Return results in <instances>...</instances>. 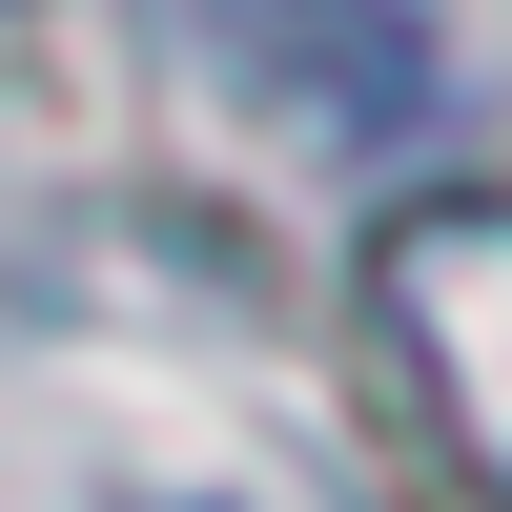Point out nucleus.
Masks as SVG:
<instances>
[{"label": "nucleus", "instance_id": "obj_1", "mask_svg": "<svg viewBox=\"0 0 512 512\" xmlns=\"http://www.w3.org/2000/svg\"><path fill=\"white\" fill-rule=\"evenodd\" d=\"M144 41L267 144H410L431 123V21L410 0H144Z\"/></svg>", "mask_w": 512, "mask_h": 512}, {"label": "nucleus", "instance_id": "obj_2", "mask_svg": "<svg viewBox=\"0 0 512 512\" xmlns=\"http://www.w3.org/2000/svg\"><path fill=\"white\" fill-rule=\"evenodd\" d=\"M369 328H390L410 410L451 431V472L512 512V185H431L369 226Z\"/></svg>", "mask_w": 512, "mask_h": 512}]
</instances>
